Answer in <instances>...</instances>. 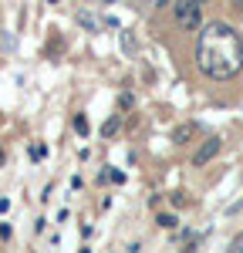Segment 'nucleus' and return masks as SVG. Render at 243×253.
Returning a JSON list of instances; mask_svg holds the SVG:
<instances>
[{"mask_svg":"<svg viewBox=\"0 0 243 253\" xmlns=\"http://www.w3.org/2000/svg\"><path fill=\"white\" fill-rule=\"evenodd\" d=\"M78 24L84 27V31H91V34H98V20L91 17L88 10H78Z\"/></svg>","mask_w":243,"mask_h":253,"instance_id":"obj_4","label":"nucleus"},{"mask_svg":"<svg viewBox=\"0 0 243 253\" xmlns=\"http://www.w3.org/2000/svg\"><path fill=\"white\" fill-rule=\"evenodd\" d=\"M196 64L206 78L216 81H230L243 71V41L240 34L223 24V20H213L200 31V41H196Z\"/></svg>","mask_w":243,"mask_h":253,"instance_id":"obj_1","label":"nucleus"},{"mask_svg":"<svg viewBox=\"0 0 243 253\" xmlns=\"http://www.w3.org/2000/svg\"><path fill=\"white\" fill-rule=\"evenodd\" d=\"M176 20H179L186 31H196L202 24L200 17V0H176Z\"/></svg>","mask_w":243,"mask_h":253,"instance_id":"obj_2","label":"nucleus"},{"mask_svg":"<svg viewBox=\"0 0 243 253\" xmlns=\"http://www.w3.org/2000/svg\"><path fill=\"white\" fill-rule=\"evenodd\" d=\"M216 152H220V138H206V142L200 145V152L193 156V166H206Z\"/></svg>","mask_w":243,"mask_h":253,"instance_id":"obj_3","label":"nucleus"},{"mask_svg":"<svg viewBox=\"0 0 243 253\" xmlns=\"http://www.w3.org/2000/svg\"><path fill=\"white\" fill-rule=\"evenodd\" d=\"M115 128H119V118H112V122H108V125H105V128H101V132H105V135H112V132H115Z\"/></svg>","mask_w":243,"mask_h":253,"instance_id":"obj_7","label":"nucleus"},{"mask_svg":"<svg viewBox=\"0 0 243 253\" xmlns=\"http://www.w3.org/2000/svg\"><path fill=\"white\" fill-rule=\"evenodd\" d=\"M75 128H78L81 135H84V132H88V118H84V115H78V118H75Z\"/></svg>","mask_w":243,"mask_h":253,"instance_id":"obj_6","label":"nucleus"},{"mask_svg":"<svg viewBox=\"0 0 243 253\" xmlns=\"http://www.w3.org/2000/svg\"><path fill=\"white\" fill-rule=\"evenodd\" d=\"M142 3H152V0H142Z\"/></svg>","mask_w":243,"mask_h":253,"instance_id":"obj_9","label":"nucleus"},{"mask_svg":"<svg viewBox=\"0 0 243 253\" xmlns=\"http://www.w3.org/2000/svg\"><path fill=\"white\" fill-rule=\"evenodd\" d=\"M159 226H162V230H172V226H176V216L162 213V216H159Z\"/></svg>","mask_w":243,"mask_h":253,"instance_id":"obj_5","label":"nucleus"},{"mask_svg":"<svg viewBox=\"0 0 243 253\" xmlns=\"http://www.w3.org/2000/svg\"><path fill=\"white\" fill-rule=\"evenodd\" d=\"M105 3H112V0H105Z\"/></svg>","mask_w":243,"mask_h":253,"instance_id":"obj_10","label":"nucleus"},{"mask_svg":"<svg viewBox=\"0 0 243 253\" xmlns=\"http://www.w3.org/2000/svg\"><path fill=\"white\" fill-rule=\"evenodd\" d=\"M200 3H202V0H200Z\"/></svg>","mask_w":243,"mask_h":253,"instance_id":"obj_11","label":"nucleus"},{"mask_svg":"<svg viewBox=\"0 0 243 253\" xmlns=\"http://www.w3.org/2000/svg\"><path fill=\"white\" fill-rule=\"evenodd\" d=\"M233 10H243V0H233Z\"/></svg>","mask_w":243,"mask_h":253,"instance_id":"obj_8","label":"nucleus"}]
</instances>
